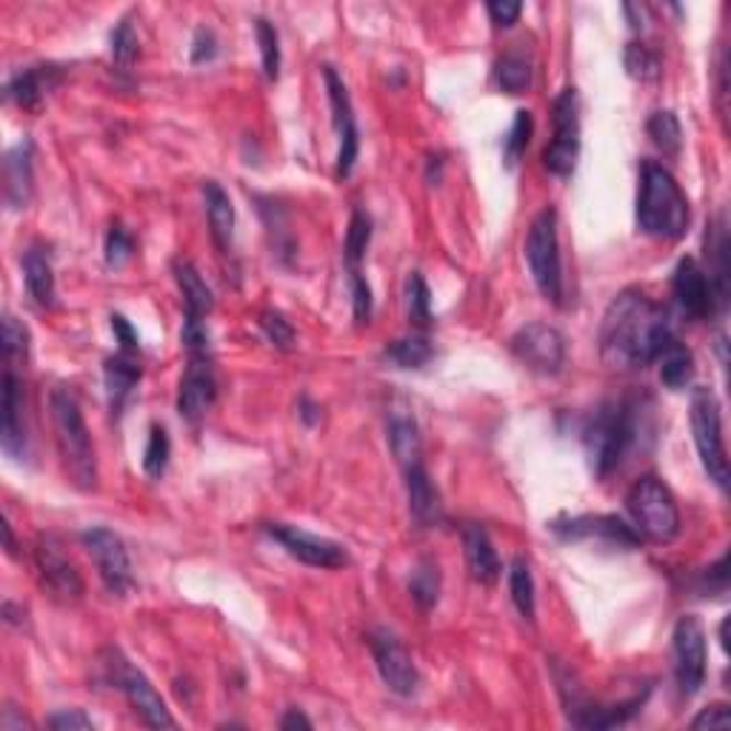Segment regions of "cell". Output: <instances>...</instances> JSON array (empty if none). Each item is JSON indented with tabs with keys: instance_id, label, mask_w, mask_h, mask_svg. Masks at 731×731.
<instances>
[{
	"instance_id": "1",
	"label": "cell",
	"mask_w": 731,
	"mask_h": 731,
	"mask_svg": "<svg viewBox=\"0 0 731 731\" xmlns=\"http://www.w3.org/2000/svg\"><path fill=\"white\" fill-rule=\"evenodd\" d=\"M672 338L669 311L646 292L626 289L608 304L597 343L608 369L635 372L652 366Z\"/></svg>"
},
{
	"instance_id": "2",
	"label": "cell",
	"mask_w": 731,
	"mask_h": 731,
	"mask_svg": "<svg viewBox=\"0 0 731 731\" xmlns=\"http://www.w3.org/2000/svg\"><path fill=\"white\" fill-rule=\"evenodd\" d=\"M688 197L663 163L646 160L640 167L638 229L649 238L681 240L688 232Z\"/></svg>"
},
{
	"instance_id": "3",
	"label": "cell",
	"mask_w": 731,
	"mask_h": 731,
	"mask_svg": "<svg viewBox=\"0 0 731 731\" xmlns=\"http://www.w3.org/2000/svg\"><path fill=\"white\" fill-rule=\"evenodd\" d=\"M638 441V403L631 398L606 400L594 409L583 429L589 466L594 478L606 480Z\"/></svg>"
},
{
	"instance_id": "4",
	"label": "cell",
	"mask_w": 731,
	"mask_h": 731,
	"mask_svg": "<svg viewBox=\"0 0 731 731\" xmlns=\"http://www.w3.org/2000/svg\"><path fill=\"white\" fill-rule=\"evenodd\" d=\"M52 423H55V441H58L60 460L78 489L89 492L98 486V460H94V443L89 426L83 421L78 400L69 389L52 391Z\"/></svg>"
},
{
	"instance_id": "5",
	"label": "cell",
	"mask_w": 731,
	"mask_h": 731,
	"mask_svg": "<svg viewBox=\"0 0 731 731\" xmlns=\"http://www.w3.org/2000/svg\"><path fill=\"white\" fill-rule=\"evenodd\" d=\"M635 532L652 544H672L681 535V509L672 489L654 475H643L626 494Z\"/></svg>"
},
{
	"instance_id": "6",
	"label": "cell",
	"mask_w": 731,
	"mask_h": 731,
	"mask_svg": "<svg viewBox=\"0 0 731 731\" xmlns=\"http://www.w3.org/2000/svg\"><path fill=\"white\" fill-rule=\"evenodd\" d=\"M692 435H695L697 455L709 475V480L720 489H729V457H726L723 441V414H720V400L709 386H697L692 391Z\"/></svg>"
},
{
	"instance_id": "7",
	"label": "cell",
	"mask_w": 731,
	"mask_h": 731,
	"mask_svg": "<svg viewBox=\"0 0 731 731\" xmlns=\"http://www.w3.org/2000/svg\"><path fill=\"white\" fill-rule=\"evenodd\" d=\"M526 263H529V272L540 295L551 304H560L563 300V269H560L558 212L551 206L532 220L529 238H526Z\"/></svg>"
},
{
	"instance_id": "8",
	"label": "cell",
	"mask_w": 731,
	"mask_h": 731,
	"mask_svg": "<svg viewBox=\"0 0 731 731\" xmlns=\"http://www.w3.org/2000/svg\"><path fill=\"white\" fill-rule=\"evenodd\" d=\"M555 138L546 146L544 167L558 178H572L580 158V98L578 89L566 87L551 103Z\"/></svg>"
},
{
	"instance_id": "9",
	"label": "cell",
	"mask_w": 731,
	"mask_h": 731,
	"mask_svg": "<svg viewBox=\"0 0 731 731\" xmlns=\"http://www.w3.org/2000/svg\"><path fill=\"white\" fill-rule=\"evenodd\" d=\"M112 660L106 663L110 669V681L115 683V688L124 692V697L129 700V706L140 715L149 729H174V717L169 715L167 703L158 695V688L149 683L144 672H138L135 666H129V660L121 658V652H110Z\"/></svg>"
},
{
	"instance_id": "10",
	"label": "cell",
	"mask_w": 731,
	"mask_h": 731,
	"mask_svg": "<svg viewBox=\"0 0 731 731\" xmlns=\"http://www.w3.org/2000/svg\"><path fill=\"white\" fill-rule=\"evenodd\" d=\"M674 681L683 697H695L706 683V631L695 615H683L674 626Z\"/></svg>"
},
{
	"instance_id": "11",
	"label": "cell",
	"mask_w": 731,
	"mask_h": 731,
	"mask_svg": "<svg viewBox=\"0 0 731 731\" xmlns=\"http://www.w3.org/2000/svg\"><path fill=\"white\" fill-rule=\"evenodd\" d=\"M80 544L89 551V558L94 560V569L101 574L103 586L110 589V594L126 597L135 589L129 551L115 532L106 529V526H92L80 535Z\"/></svg>"
},
{
	"instance_id": "12",
	"label": "cell",
	"mask_w": 731,
	"mask_h": 731,
	"mask_svg": "<svg viewBox=\"0 0 731 731\" xmlns=\"http://www.w3.org/2000/svg\"><path fill=\"white\" fill-rule=\"evenodd\" d=\"M323 80H327L329 106H332L334 135H338V178H349L357 163V152H361L355 110H352L346 83H343L341 75L334 72V66H323Z\"/></svg>"
},
{
	"instance_id": "13",
	"label": "cell",
	"mask_w": 731,
	"mask_h": 731,
	"mask_svg": "<svg viewBox=\"0 0 731 731\" xmlns=\"http://www.w3.org/2000/svg\"><path fill=\"white\" fill-rule=\"evenodd\" d=\"M35 566L41 583L60 603H78L83 597V580L78 566L66 555L64 544L55 535H41L35 544Z\"/></svg>"
},
{
	"instance_id": "14",
	"label": "cell",
	"mask_w": 731,
	"mask_h": 731,
	"mask_svg": "<svg viewBox=\"0 0 731 731\" xmlns=\"http://www.w3.org/2000/svg\"><path fill=\"white\" fill-rule=\"evenodd\" d=\"M369 649L386 688L400 697H412L421 686V674H418L412 654L406 652L398 635H391L389 629H375L369 635Z\"/></svg>"
},
{
	"instance_id": "15",
	"label": "cell",
	"mask_w": 731,
	"mask_h": 731,
	"mask_svg": "<svg viewBox=\"0 0 731 731\" xmlns=\"http://www.w3.org/2000/svg\"><path fill=\"white\" fill-rule=\"evenodd\" d=\"M263 532L289 551L292 558L306 566H315V569H341L349 563L346 549L329 540V537L311 535V532L297 529L289 523H263Z\"/></svg>"
},
{
	"instance_id": "16",
	"label": "cell",
	"mask_w": 731,
	"mask_h": 731,
	"mask_svg": "<svg viewBox=\"0 0 731 731\" xmlns=\"http://www.w3.org/2000/svg\"><path fill=\"white\" fill-rule=\"evenodd\" d=\"M512 352L529 372L558 375L566 361V341L549 323H526L512 338Z\"/></svg>"
},
{
	"instance_id": "17",
	"label": "cell",
	"mask_w": 731,
	"mask_h": 731,
	"mask_svg": "<svg viewBox=\"0 0 731 731\" xmlns=\"http://www.w3.org/2000/svg\"><path fill=\"white\" fill-rule=\"evenodd\" d=\"M218 398V380L209 355H189L186 372L178 389V414L186 423H201Z\"/></svg>"
},
{
	"instance_id": "18",
	"label": "cell",
	"mask_w": 731,
	"mask_h": 731,
	"mask_svg": "<svg viewBox=\"0 0 731 731\" xmlns=\"http://www.w3.org/2000/svg\"><path fill=\"white\" fill-rule=\"evenodd\" d=\"M560 540H586V537H597L606 544L617 546V549H635L640 544V535L635 526L617 517V514H580V517H558L549 526Z\"/></svg>"
},
{
	"instance_id": "19",
	"label": "cell",
	"mask_w": 731,
	"mask_h": 731,
	"mask_svg": "<svg viewBox=\"0 0 731 731\" xmlns=\"http://www.w3.org/2000/svg\"><path fill=\"white\" fill-rule=\"evenodd\" d=\"M672 292L688 318L706 320L717 311L709 275H706V269H703L695 258H683V261L677 263L672 275Z\"/></svg>"
},
{
	"instance_id": "20",
	"label": "cell",
	"mask_w": 731,
	"mask_h": 731,
	"mask_svg": "<svg viewBox=\"0 0 731 731\" xmlns=\"http://www.w3.org/2000/svg\"><path fill=\"white\" fill-rule=\"evenodd\" d=\"M64 72L58 66H32V69H23V72L12 75L7 83V101L15 103L18 110L23 112H41L44 110L46 94L58 87Z\"/></svg>"
},
{
	"instance_id": "21",
	"label": "cell",
	"mask_w": 731,
	"mask_h": 731,
	"mask_svg": "<svg viewBox=\"0 0 731 731\" xmlns=\"http://www.w3.org/2000/svg\"><path fill=\"white\" fill-rule=\"evenodd\" d=\"M403 471H406V498H409V512H412L414 523L423 526V529L437 526L443 517V503L435 483L429 478L426 466L418 460V464L406 466Z\"/></svg>"
},
{
	"instance_id": "22",
	"label": "cell",
	"mask_w": 731,
	"mask_h": 731,
	"mask_svg": "<svg viewBox=\"0 0 731 731\" xmlns=\"http://www.w3.org/2000/svg\"><path fill=\"white\" fill-rule=\"evenodd\" d=\"M3 452L15 460L26 455V429H23V391L15 369L3 372V432H0Z\"/></svg>"
},
{
	"instance_id": "23",
	"label": "cell",
	"mask_w": 731,
	"mask_h": 731,
	"mask_svg": "<svg viewBox=\"0 0 731 731\" xmlns=\"http://www.w3.org/2000/svg\"><path fill=\"white\" fill-rule=\"evenodd\" d=\"M32 186H35L32 140H21L9 149L3 160V197L12 209H26V203L32 201Z\"/></svg>"
},
{
	"instance_id": "24",
	"label": "cell",
	"mask_w": 731,
	"mask_h": 731,
	"mask_svg": "<svg viewBox=\"0 0 731 731\" xmlns=\"http://www.w3.org/2000/svg\"><path fill=\"white\" fill-rule=\"evenodd\" d=\"M464 551H466V566H469V574L483 586H494L500 580V566L498 549H494L492 537L483 526L478 523H466L464 526Z\"/></svg>"
},
{
	"instance_id": "25",
	"label": "cell",
	"mask_w": 731,
	"mask_h": 731,
	"mask_svg": "<svg viewBox=\"0 0 731 731\" xmlns=\"http://www.w3.org/2000/svg\"><path fill=\"white\" fill-rule=\"evenodd\" d=\"M706 258H709V283L715 292L717 311H723L729 304V226H726V212H720L706 235Z\"/></svg>"
},
{
	"instance_id": "26",
	"label": "cell",
	"mask_w": 731,
	"mask_h": 731,
	"mask_svg": "<svg viewBox=\"0 0 731 731\" xmlns=\"http://www.w3.org/2000/svg\"><path fill=\"white\" fill-rule=\"evenodd\" d=\"M201 192H203V203H206V215H209L212 238H215L220 252H229L235 240L232 197H229V192H226L218 181H203Z\"/></svg>"
},
{
	"instance_id": "27",
	"label": "cell",
	"mask_w": 731,
	"mask_h": 731,
	"mask_svg": "<svg viewBox=\"0 0 731 731\" xmlns=\"http://www.w3.org/2000/svg\"><path fill=\"white\" fill-rule=\"evenodd\" d=\"M103 384H106V395H110L112 412H124L126 400L132 398L135 386L140 384V363L135 355L117 352L115 357L103 363Z\"/></svg>"
},
{
	"instance_id": "28",
	"label": "cell",
	"mask_w": 731,
	"mask_h": 731,
	"mask_svg": "<svg viewBox=\"0 0 731 731\" xmlns=\"http://www.w3.org/2000/svg\"><path fill=\"white\" fill-rule=\"evenodd\" d=\"M660 366V384L666 386L672 391H681L692 384V377H695V355H692V349L686 343H681L677 338L663 346V352L654 361Z\"/></svg>"
},
{
	"instance_id": "29",
	"label": "cell",
	"mask_w": 731,
	"mask_h": 731,
	"mask_svg": "<svg viewBox=\"0 0 731 731\" xmlns=\"http://www.w3.org/2000/svg\"><path fill=\"white\" fill-rule=\"evenodd\" d=\"M23 283H26V292L35 300L37 306H55V275H52V263L44 254V249H26L23 254Z\"/></svg>"
},
{
	"instance_id": "30",
	"label": "cell",
	"mask_w": 731,
	"mask_h": 731,
	"mask_svg": "<svg viewBox=\"0 0 731 731\" xmlns=\"http://www.w3.org/2000/svg\"><path fill=\"white\" fill-rule=\"evenodd\" d=\"M172 272H174V281H178V289H181V295H183V304H186V311L206 318V315L212 311V306H215V297H212V289L201 277V272L195 269V263L178 258V261L172 263Z\"/></svg>"
},
{
	"instance_id": "31",
	"label": "cell",
	"mask_w": 731,
	"mask_h": 731,
	"mask_svg": "<svg viewBox=\"0 0 731 731\" xmlns=\"http://www.w3.org/2000/svg\"><path fill=\"white\" fill-rule=\"evenodd\" d=\"M389 446L391 455L398 457L400 466L418 464L421 460V435H418V423L406 414H395L389 421Z\"/></svg>"
},
{
	"instance_id": "32",
	"label": "cell",
	"mask_w": 731,
	"mask_h": 731,
	"mask_svg": "<svg viewBox=\"0 0 731 731\" xmlns=\"http://www.w3.org/2000/svg\"><path fill=\"white\" fill-rule=\"evenodd\" d=\"M441 569H437L435 560H421V563L414 566L412 578H409V594H412L414 606L421 608V612H429V608H435L437 601H441Z\"/></svg>"
},
{
	"instance_id": "33",
	"label": "cell",
	"mask_w": 731,
	"mask_h": 731,
	"mask_svg": "<svg viewBox=\"0 0 731 731\" xmlns=\"http://www.w3.org/2000/svg\"><path fill=\"white\" fill-rule=\"evenodd\" d=\"M435 355L432 343L423 334H412V338H398L384 349V357L391 361L398 369H423Z\"/></svg>"
},
{
	"instance_id": "34",
	"label": "cell",
	"mask_w": 731,
	"mask_h": 731,
	"mask_svg": "<svg viewBox=\"0 0 731 731\" xmlns=\"http://www.w3.org/2000/svg\"><path fill=\"white\" fill-rule=\"evenodd\" d=\"M646 132H649L652 144L658 146L660 152L666 155V158H677V155H681L683 129L674 112H669V110L652 112V117L646 121Z\"/></svg>"
},
{
	"instance_id": "35",
	"label": "cell",
	"mask_w": 731,
	"mask_h": 731,
	"mask_svg": "<svg viewBox=\"0 0 731 731\" xmlns=\"http://www.w3.org/2000/svg\"><path fill=\"white\" fill-rule=\"evenodd\" d=\"M509 594H512V603L517 606V612H521L526 620H535V578H532L529 563L523 558H514L512 566H509Z\"/></svg>"
},
{
	"instance_id": "36",
	"label": "cell",
	"mask_w": 731,
	"mask_h": 731,
	"mask_svg": "<svg viewBox=\"0 0 731 731\" xmlns=\"http://www.w3.org/2000/svg\"><path fill=\"white\" fill-rule=\"evenodd\" d=\"M494 83L506 94H523L532 83V64L521 52H509L494 64Z\"/></svg>"
},
{
	"instance_id": "37",
	"label": "cell",
	"mask_w": 731,
	"mask_h": 731,
	"mask_svg": "<svg viewBox=\"0 0 731 731\" xmlns=\"http://www.w3.org/2000/svg\"><path fill=\"white\" fill-rule=\"evenodd\" d=\"M623 64H626V72L631 75L640 83H654L663 75V64H660V55L646 44H629L626 46V55H623Z\"/></svg>"
},
{
	"instance_id": "38",
	"label": "cell",
	"mask_w": 731,
	"mask_h": 731,
	"mask_svg": "<svg viewBox=\"0 0 731 731\" xmlns=\"http://www.w3.org/2000/svg\"><path fill=\"white\" fill-rule=\"evenodd\" d=\"M532 132H535L532 112L521 110L517 115H514L509 135L503 138V163H506L509 169L517 167L523 155H526V149H529V140H532Z\"/></svg>"
},
{
	"instance_id": "39",
	"label": "cell",
	"mask_w": 731,
	"mask_h": 731,
	"mask_svg": "<svg viewBox=\"0 0 731 731\" xmlns=\"http://www.w3.org/2000/svg\"><path fill=\"white\" fill-rule=\"evenodd\" d=\"M406 311L418 329H426L432 323V292L421 272H412L406 281Z\"/></svg>"
},
{
	"instance_id": "40",
	"label": "cell",
	"mask_w": 731,
	"mask_h": 731,
	"mask_svg": "<svg viewBox=\"0 0 731 731\" xmlns=\"http://www.w3.org/2000/svg\"><path fill=\"white\" fill-rule=\"evenodd\" d=\"M369 240H372L369 215L361 209H355L352 212V220H349L346 243H343V258H346V263H349V272L361 266L363 254H366V249H369Z\"/></svg>"
},
{
	"instance_id": "41",
	"label": "cell",
	"mask_w": 731,
	"mask_h": 731,
	"mask_svg": "<svg viewBox=\"0 0 731 731\" xmlns=\"http://www.w3.org/2000/svg\"><path fill=\"white\" fill-rule=\"evenodd\" d=\"M254 35H258V46H261V60H263V72L269 80L281 78V37L277 30L266 18H258L254 21Z\"/></svg>"
},
{
	"instance_id": "42",
	"label": "cell",
	"mask_w": 731,
	"mask_h": 731,
	"mask_svg": "<svg viewBox=\"0 0 731 731\" xmlns=\"http://www.w3.org/2000/svg\"><path fill=\"white\" fill-rule=\"evenodd\" d=\"M169 457H172V441H169L167 429L152 426L149 432V443H146L144 452V471L149 478H163V471L169 466Z\"/></svg>"
},
{
	"instance_id": "43",
	"label": "cell",
	"mask_w": 731,
	"mask_h": 731,
	"mask_svg": "<svg viewBox=\"0 0 731 731\" xmlns=\"http://www.w3.org/2000/svg\"><path fill=\"white\" fill-rule=\"evenodd\" d=\"M103 252H106V263H110L112 269H121L124 263H129V258L135 254V238H132V232L124 224L110 226Z\"/></svg>"
},
{
	"instance_id": "44",
	"label": "cell",
	"mask_w": 731,
	"mask_h": 731,
	"mask_svg": "<svg viewBox=\"0 0 731 731\" xmlns=\"http://www.w3.org/2000/svg\"><path fill=\"white\" fill-rule=\"evenodd\" d=\"M110 44H112V60H115L121 69H129L140 52L138 35H135V30H132L129 21L117 23L115 32H112V37H110Z\"/></svg>"
},
{
	"instance_id": "45",
	"label": "cell",
	"mask_w": 731,
	"mask_h": 731,
	"mask_svg": "<svg viewBox=\"0 0 731 731\" xmlns=\"http://www.w3.org/2000/svg\"><path fill=\"white\" fill-rule=\"evenodd\" d=\"M26 355H30V332L23 323H18V318L3 315V361L9 366L12 361H26Z\"/></svg>"
},
{
	"instance_id": "46",
	"label": "cell",
	"mask_w": 731,
	"mask_h": 731,
	"mask_svg": "<svg viewBox=\"0 0 731 731\" xmlns=\"http://www.w3.org/2000/svg\"><path fill=\"white\" fill-rule=\"evenodd\" d=\"M261 329H263V334H266L272 346L283 349V352H289V349L295 346V329H292V323L283 318L281 311H275V309L263 311Z\"/></svg>"
},
{
	"instance_id": "47",
	"label": "cell",
	"mask_w": 731,
	"mask_h": 731,
	"mask_svg": "<svg viewBox=\"0 0 731 731\" xmlns=\"http://www.w3.org/2000/svg\"><path fill=\"white\" fill-rule=\"evenodd\" d=\"M349 286H352V311H355L357 323H369L372 309H375V297H372L369 281L361 275V269L349 272Z\"/></svg>"
},
{
	"instance_id": "48",
	"label": "cell",
	"mask_w": 731,
	"mask_h": 731,
	"mask_svg": "<svg viewBox=\"0 0 731 731\" xmlns=\"http://www.w3.org/2000/svg\"><path fill=\"white\" fill-rule=\"evenodd\" d=\"M181 341L189 349V355H209V332H206L201 315H192V311L183 315Z\"/></svg>"
},
{
	"instance_id": "49",
	"label": "cell",
	"mask_w": 731,
	"mask_h": 731,
	"mask_svg": "<svg viewBox=\"0 0 731 731\" xmlns=\"http://www.w3.org/2000/svg\"><path fill=\"white\" fill-rule=\"evenodd\" d=\"M46 726L55 731H75V729H94L92 717H87L80 709H64V711H55V715L46 720Z\"/></svg>"
},
{
	"instance_id": "50",
	"label": "cell",
	"mask_w": 731,
	"mask_h": 731,
	"mask_svg": "<svg viewBox=\"0 0 731 731\" xmlns=\"http://www.w3.org/2000/svg\"><path fill=\"white\" fill-rule=\"evenodd\" d=\"M110 320H112V332H115V341L121 343V352H126V355H138L140 338L138 332H135V327H132L124 315H112Z\"/></svg>"
},
{
	"instance_id": "51",
	"label": "cell",
	"mask_w": 731,
	"mask_h": 731,
	"mask_svg": "<svg viewBox=\"0 0 731 731\" xmlns=\"http://www.w3.org/2000/svg\"><path fill=\"white\" fill-rule=\"evenodd\" d=\"M726 566H729V558H720L711 569H706L700 578V594L703 597H709V594H723L726 583H729V574H726Z\"/></svg>"
},
{
	"instance_id": "52",
	"label": "cell",
	"mask_w": 731,
	"mask_h": 731,
	"mask_svg": "<svg viewBox=\"0 0 731 731\" xmlns=\"http://www.w3.org/2000/svg\"><path fill=\"white\" fill-rule=\"evenodd\" d=\"M486 12H489V18H492L494 26H500V30H509V26H514L517 18H521L523 3H514V0H494V3L486 7Z\"/></svg>"
},
{
	"instance_id": "53",
	"label": "cell",
	"mask_w": 731,
	"mask_h": 731,
	"mask_svg": "<svg viewBox=\"0 0 731 731\" xmlns=\"http://www.w3.org/2000/svg\"><path fill=\"white\" fill-rule=\"evenodd\" d=\"M218 58V37L212 30H197L192 41V64H209Z\"/></svg>"
},
{
	"instance_id": "54",
	"label": "cell",
	"mask_w": 731,
	"mask_h": 731,
	"mask_svg": "<svg viewBox=\"0 0 731 731\" xmlns=\"http://www.w3.org/2000/svg\"><path fill=\"white\" fill-rule=\"evenodd\" d=\"M729 723H731L729 709H726L723 703H715V706H706V709L692 720V729H715V726H729Z\"/></svg>"
},
{
	"instance_id": "55",
	"label": "cell",
	"mask_w": 731,
	"mask_h": 731,
	"mask_svg": "<svg viewBox=\"0 0 731 731\" xmlns=\"http://www.w3.org/2000/svg\"><path fill=\"white\" fill-rule=\"evenodd\" d=\"M281 729H286V731H289V729H311V720L304 715V711L289 709V711H286V717L281 720Z\"/></svg>"
},
{
	"instance_id": "56",
	"label": "cell",
	"mask_w": 731,
	"mask_h": 731,
	"mask_svg": "<svg viewBox=\"0 0 731 731\" xmlns=\"http://www.w3.org/2000/svg\"><path fill=\"white\" fill-rule=\"evenodd\" d=\"M297 409H300V418H304L306 426H315V423L320 421V409L315 403H311L309 398H300Z\"/></svg>"
}]
</instances>
